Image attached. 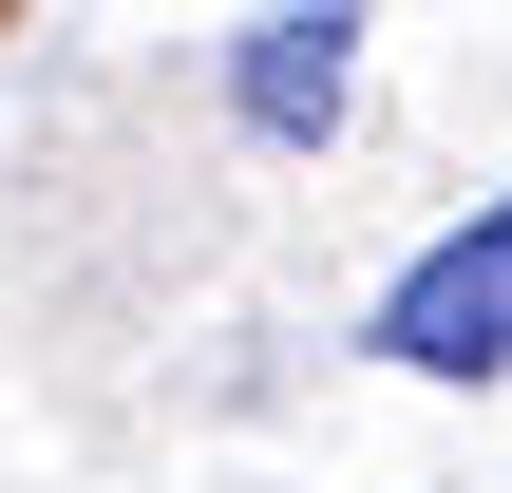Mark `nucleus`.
<instances>
[{"instance_id":"nucleus-2","label":"nucleus","mask_w":512,"mask_h":493,"mask_svg":"<svg viewBox=\"0 0 512 493\" xmlns=\"http://www.w3.org/2000/svg\"><path fill=\"white\" fill-rule=\"evenodd\" d=\"M361 19H247V57H228V95H247V133H342V57Z\"/></svg>"},{"instance_id":"nucleus-1","label":"nucleus","mask_w":512,"mask_h":493,"mask_svg":"<svg viewBox=\"0 0 512 493\" xmlns=\"http://www.w3.org/2000/svg\"><path fill=\"white\" fill-rule=\"evenodd\" d=\"M380 361H418V380H494L512 361V190L380 285Z\"/></svg>"}]
</instances>
